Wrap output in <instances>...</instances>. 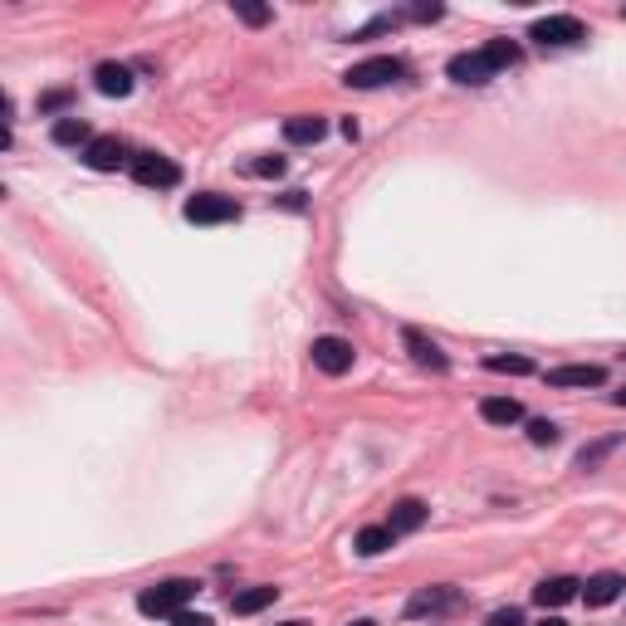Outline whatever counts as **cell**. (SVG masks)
I'll list each match as a JSON object with an SVG mask.
<instances>
[{"mask_svg": "<svg viewBox=\"0 0 626 626\" xmlns=\"http://www.w3.org/2000/svg\"><path fill=\"white\" fill-rule=\"evenodd\" d=\"M196 587L201 582H191V578H167V582H157V587H142L137 612L142 617H177V612H186V602L196 597Z\"/></svg>", "mask_w": 626, "mask_h": 626, "instance_id": "1", "label": "cell"}, {"mask_svg": "<svg viewBox=\"0 0 626 626\" xmlns=\"http://www.w3.org/2000/svg\"><path fill=\"white\" fill-rule=\"evenodd\" d=\"M181 216L191 225H225V221H240V201L235 196H221V191H201L181 206Z\"/></svg>", "mask_w": 626, "mask_h": 626, "instance_id": "2", "label": "cell"}, {"mask_svg": "<svg viewBox=\"0 0 626 626\" xmlns=\"http://www.w3.org/2000/svg\"><path fill=\"white\" fill-rule=\"evenodd\" d=\"M397 79H406V64L402 59H392V54L362 59V64H353V69L343 74L348 89H382V84H397Z\"/></svg>", "mask_w": 626, "mask_h": 626, "instance_id": "3", "label": "cell"}, {"mask_svg": "<svg viewBox=\"0 0 626 626\" xmlns=\"http://www.w3.org/2000/svg\"><path fill=\"white\" fill-rule=\"evenodd\" d=\"M529 40H538L543 49H568V45H582L587 30H582L578 15H548V20H534Z\"/></svg>", "mask_w": 626, "mask_h": 626, "instance_id": "4", "label": "cell"}, {"mask_svg": "<svg viewBox=\"0 0 626 626\" xmlns=\"http://www.w3.org/2000/svg\"><path fill=\"white\" fill-rule=\"evenodd\" d=\"M353 343L348 338H313V367L323 372V377H343V372H353Z\"/></svg>", "mask_w": 626, "mask_h": 626, "instance_id": "5", "label": "cell"}, {"mask_svg": "<svg viewBox=\"0 0 626 626\" xmlns=\"http://www.w3.org/2000/svg\"><path fill=\"white\" fill-rule=\"evenodd\" d=\"M84 162L93 172H123V167H133V147L123 137H93L84 147Z\"/></svg>", "mask_w": 626, "mask_h": 626, "instance_id": "6", "label": "cell"}, {"mask_svg": "<svg viewBox=\"0 0 626 626\" xmlns=\"http://www.w3.org/2000/svg\"><path fill=\"white\" fill-rule=\"evenodd\" d=\"M446 74L455 79V84H465V89H480V84H490L499 69L490 64V54H485V49H475V54H455Z\"/></svg>", "mask_w": 626, "mask_h": 626, "instance_id": "7", "label": "cell"}, {"mask_svg": "<svg viewBox=\"0 0 626 626\" xmlns=\"http://www.w3.org/2000/svg\"><path fill=\"white\" fill-rule=\"evenodd\" d=\"M133 177L142 186H177L181 181V167L172 157H157V152H137L133 157Z\"/></svg>", "mask_w": 626, "mask_h": 626, "instance_id": "8", "label": "cell"}, {"mask_svg": "<svg viewBox=\"0 0 626 626\" xmlns=\"http://www.w3.org/2000/svg\"><path fill=\"white\" fill-rule=\"evenodd\" d=\"M602 382H607V367L597 362H568L548 372V387H602Z\"/></svg>", "mask_w": 626, "mask_h": 626, "instance_id": "9", "label": "cell"}, {"mask_svg": "<svg viewBox=\"0 0 626 626\" xmlns=\"http://www.w3.org/2000/svg\"><path fill=\"white\" fill-rule=\"evenodd\" d=\"M93 89L103 98H128L133 93V69L128 64H98L93 69Z\"/></svg>", "mask_w": 626, "mask_h": 626, "instance_id": "10", "label": "cell"}, {"mask_svg": "<svg viewBox=\"0 0 626 626\" xmlns=\"http://www.w3.org/2000/svg\"><path fill=\"white\" fill-rule=\"evenodd\" d=\"M573 597H582V582L578 578H543L534 587V602L548 612V607H563V602H573Z\"/></svg>", "mask_w": 626, "mask_h": 626, "instance_id": "11", "label": "cell"}, {"mask_svg": "<svg viewBox=\"0 0 626 626\" xmlns=\"http://www.w3.org/2000/svg\"><path fill=\"white\" fill-rule=\"evenodd\" d=\"M622 587H626L622 573H597V578L582 582V602H587V607H607V602L622 597Z\"/></svg>", "mask_w": 626, "mask_h": 626, "instance_id": "12", "label": "cell"}, {"mask_svg": "<svg viewBox=\"0 0 626 626\" xmlns=\"http://www.w3.org/2000/svg\"><path fill=\"white\" fill-rule=\"evenodd\" d=\"M406 348H411V358H416V367H431V372H446L450 358L421 333V328H406Z\"/></svg>", "mask_w": 626, "mask_h": 626, "instance_id": "13", "label": "cell"}, {"mask_svg": "<svg viewBox=\"0 0 626 626\" xmlns=\"http://www.w3.org/2000/svg\"><path fill=\"white\" fill-rule=\"evenodd\" d=\"M274 597H279V587H245V592L230 597V612L235 617H255V612H265Z\"/></svg>", "mask_w": 626, "mask_h": 626, "instance_id": "14", "label": "cell"}, {"mask_svg": "<svg viewBox=\"0 0 626 626\" xmlns=\"http://www.w3.org/2000/svg\"><path fill=\"white\" fill-rule=\"evenodd\" d=\"M421 524H426V504H421V499H402V504H392V524H387L392 534H416Z\"/></svg>", "mask_w": 626, "mask_h": 626, "instance_id": "15", "label": "cell"}, {"mask_svg": "<svg viewBox=\"0 0 626 626\" xmlns=\"http://www.w3.org/2000/svg\"><path fill=\"white\" fill-rule=\"evenodd\" d=\"M480 416H485L490 426H514V421H524V406L514 402V397H485V402H480Z\"/></svg>", "mask_w": 626, "mask_h": 626, "instance_id": "16", "label": "cell"}, {"mask_svg": "<svg viewBox=\"0 0 626 626\" xmlns=\"http://www.w3.org/2000/svg\"><path fill=\"white\" fill-rule=\"evenodd\" d=\"M455 602H460V597H455L450 587H431V592H416V597L406 602V612H411V617H426V612H446Z\"/></svg>", "mask_w": 626, "mask_h": 626, "instance_id": "17", "label": "cell"}, {"mask_svg": "<svg viewBox=\"0 0 626 626\" xmlns=\"http://www.w3.org/2000/svg\"><path fill=\"white\" fill-rule=\"evenodd\" d=\"M392 529H387V524H367V529H362L358 538H353V548H358L362 558H377V553H387V548H392Z\"/></svg>", "mask_w": 626, "mask_h": 626, "instance_id": "18", "label": "cell"}, {"mask_svg": "<svg viewBox=\"0 0 626 626\" xmlns=\"http://www.w3.org/2000/svg\"><path fill=\"white\" fill-rule=\"evenodd\" d=\"M328 133V123H323V118H318V113H304V118H289V123H284V137H289V142H299V147H309V142H318V137Z\"/></svg>", "mask_w": 626, "mask_h": 626, "instance_id": "19", "label": "cell"}, {"mask_svg": "<svg viewBox=\"0 0 626 626\" xmlns=\"http://www.w3.org/2000/svg\"><path fill=\"white\" fill-rule=\"evenodd\" d=\"M54 142H59V147H74V142H93V137H89V123H84V118H59V123H54Z\"/></svg>", "mask_w": 626, "mask_h": 626, "instance_id": "20", "label": "cell"}, {"mask_svg": "<svg viewBox=\"0 0 626 626\" xmlns=\"http://www.w3.org/2000/svg\"><path fill=\"white\" fill-rule=\"evenodd\" d=\"M485 54H490L494 69H514V64L524 59V49L514 45V40H490V45H485Z\"/></svg>", "mask_w": 626, "mask_h": 626, "instance_id": "21", "label": "cell"}, {"mask_svg": "<svg viewBox=\"0 0 626 626\" xmlns=\"http://www.w3.org/2000/svg\"><path fill=\"white\" fill-rule=\"evenodd\" d=\"M612 450H617V436H607V441H597V446H582L578 450V470H597Z\"/></svg>", "mask_w": 626, "mask_h": 626, "instance_id": "22", "label": "cell"}, {"mask_svg": "<svg viewBox=\"0 0 626 626\" xmlns=\"http://www.w3.org/2000/svg\"><path fill=\"white\" fill-rule=\"evenodd\" d=\"M485 367H490V372H509V377H524V372H534V362L519 358V353H509V358H504V353H494V358H485Z\"/></svg>", "mask_w": 626, "mask_h": 626, "instance_id": "23", "label": "cell"}, {"mask_svg": "<svg viewBox=\"0 0 626 626\" xmlns=\"http://www.w3.org/2000/svg\"><path fill=\"white\" fill-rule=\"evenodd\" d=\"M245 172L250 177H284V157H255V162H245Z\"/></svg>", "mask_w": 626, "mask_h": 626, "instance_id": "24", "label": "cell"}, {"mask_svg": "<svg viewBox=\"0 0 626 626\" xmlns=\"http://www.w3.org/2000/svg\"><path fill=\"white\" fill-rule=\"evenodd\" d=\"M529 441H534V446H553V441H558V426H553V421H529Z\"/></svg>", "mask_w": 626, "mask_h": 626, "instance_id": "25", "label": "cell"}, {"mask_svg": "<svg viewBox=\"0 0 626 626\" xmlns=\"http://www.w3.org/2000/svg\"><path fill=\"white\" fill-rule=\"evenodd\" d=\"M235 15H240L245 25H265V20H269L265 5H235Z\"/></svg>", "mask_w": 626, "mask_h": 626, "instance_id": "26", "label": "cell"}, {"mask_svg": "<svg viewBox=\"0 0 626 626\" xmlns=\"http://www.w3.org/2000/svg\"><path fill=\"white\" fill-rule=\"evenodd\" d=\"M172 626H216V622H211L206 612H177V617H172Z\"/></svg>", "mask_w": 626, "mask_h": 626, "instance_id": "27", "label": "cell"}, {"mask_svg": "<svg viewBox=\"0 0 626 626\" xmlns=\"http://www.w3.org/2000/svg\"><path fill=\"white\" fill-rule=\"evenodd\" d=\"M64 103H69V89H54V93H45V98H40V108H45V113H59Z\"/></svg>", "mask_w": 626, "mask_h": 626, "instance_id": "28", "label": "cell"}, {"mask_svg": "<svg viewBox=\"0 0 626 626\" xmlns=\"http://www.w3.org/2000/svg\"><path fill=\"white\" fill-rule=\"evenodd\" d=\"M490 626H524V622H519V612H494Z\"/></svg>", "mask_w": 626, "mask_h": 626, "instance_id": "29", "label": "cell"}, {"mask_svg": "<svg viewBox=\"0 0 626 626\" xmlns=\"http://www.w3.org/2000/svg\"><path fill=\"white\" fill-rule=\"evenodd\" d=\"M612 402H617V406H626V387H622V392H617V397H612Z\"/></svg>", "mask_w": 626, "mask_h": 626, "instance_id": "30", "label": "cell"}, {"mask_svg": "<svg viewBox=\"0 0 626 626\" xmlns=\"http://www.w3.org/2000/svg\"><path fill=\"white\" fill-rule=\"evenodd\" d=\"M538 626H568V622H558V617H548V622H538Z\"/></svg>", "mask_w": 626, "mask_h": 626, "instance_id": "31", "label": "cell"}, {"mask_svg": "<svg viewBox=\"0 0 626 626\" xmlns=\"http://www.w3.org/2000/svg\"><path fill=\"white\" fill-rule=\"evenodd\" d=\"M353 626H377V622H367V617H362V622H353Z\"/></svg>", "mask_w": 626, "mask_h": 626, "instance_id": "32", "label": "cell"}, {"mask_svg": "<svg viewBox=\"0 0 626 626\" xmlns=\"http://www.w3.org/2000/svg\"><path fill=\"white\" fill-rule=\"evenodd\" d=\"M279 626H304V622H279Z\"/></svg>", "mask_w": 626, "mask_h": 626, "instance_id": "33", "label": "cell"}, {"mask_svg": "<svg viewBox=\"0 0 626 626\" xmlns=\"http://www.w3.org/2000/svg\"><path fill=\"white\" fill-rule=\"evenodd\" d=\"M622 15H626V10H622Z\"/></svg>", "mask_w": 626, "mask_h": 626, "instance_id": "34", "label": "cell"}]
</instances>
